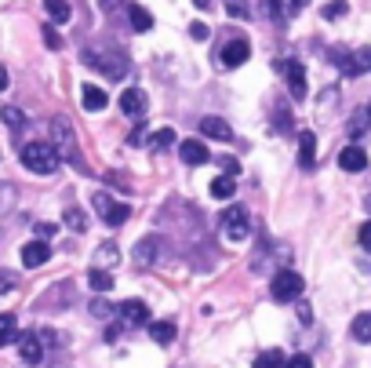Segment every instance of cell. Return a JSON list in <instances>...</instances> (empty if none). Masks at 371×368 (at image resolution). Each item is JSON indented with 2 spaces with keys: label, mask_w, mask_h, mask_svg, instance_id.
Returning a JSON list of instances; mask_svg holds the SVG:
<instances>
[{
  "label": "cell",
  "mask_w": 371,
  "mask_h": 368,
  "mask_svg": "<svg viewBox=\"0 0 371 368\" xmlns=\"http://www.w3.org/2000/svg\"><path fill=\"white\" fill-rule=\"evenodd\" d=\"M313 161H317V135L313 132H302L298 135V164L302 168H313Z\"/></svg>",
  "instance_id": "ac0fdd59"
},
{
  "label": "cell",
  "mask_w": 371,
  "mask_h": 368,
  "mask_svg": "<svg viewBox=\"0 0 371 368\" xmlns=\"http://www.w3.org/2000/svg\"><path fill=\"white\" fill-rule=\"evenodd\" d=\"M201 135L204 139H218V142H229L233 139V128L222 117H201Z\"/></svg>",
  "instance_id": "8fae6325"
},
{
  "label": "cell",
  "mask_w": 371,
  "mask_h": 368,
  "mask_svg": "<svg viewBox=\"0 0 371 368\" xmlns=\"http://www.w3.org/2000/svg\"><path fill=\"white\" fill-rule=\"evenodd\" d=\"M349 132L360 139V135H364V117H353V121H349Z\"/></svg>",
  "instance_id": "7bdbcfd3"
},
{
  "label": "cell",
  "mask_w": 371,
  "mask_h": 368,
  "mask_svg": "<svg viewBox=\"0 0 371 368\" xmlns=\"http://www.w3.org/2000/svg\"><path fill=\"white\" fill-rule=\"evenodd\" d=\"M310 0H291V11H298V8H306Z\"/></svg>",
  "instance_id": "bcb514c9"
},
{
  "label": "cell",
  "mask_w": 371,
  "mask_h": 368,
  "mask_svg": "<svg viewBox=\"0 0 371 368\" xmlns=\"http://www.w3.org/2000/svg\"><path fill=\"white\" fill-rule=\"evenodd\" d=\"M65 226H70L73 233H84L87 230V215L80 208H70V211H65Z\"/></svg>",
  "instance_id": "f546056e"
},
{
  "label": "cell",
  "mask_w": 371,
  "mask_h": 368,
  "mask_svg": "<svg viewBox=\"0 0 371 368\" xmlns=\"http://www.w3.org/2000/svg\"><path fill=\"white\" fill-rule=\"evenodd\" d=\"M226 11L233 15V18H248L251 11H248V0H226Z\"/></svg>",
  "instance_id": "1f68e13d"
},
{
  "label": "cell",
  "mask_w": 371,
  "mask_h": 368,
  "mask_svg": "<svg viewBox=\"0 0 371 368\" xmlns=\"http://www.w3.org/2000/svg\"><path fill=\"white\" fill-rule=\"evenodd\" d=\"M92 208L102 215V223L106 226H124L127 223V215H131V208L124 204V201H113V197H109V193H95V197H92Z\"/></svg>",
  "instance_id": "5b68a950"
},
{
  "label": "cell",
  "mask_w": 371,
  "mask_h": 368,
  "mask_svg": "<svg viewBox=\"0 0 371 368\" xmlns=\"http://www.w3.org/2000/svg\"><path fill=\"white\" fill-rule=\"evenodd\" d=\"M87 285H92V292H109L113 288V274H106L102 266H95L92 277H87Z\"/></svg>",
  "instance_id": "484cf974"
},
{
  "label": "cell",
  "mask_w": 371,
  "mask_h": 368,
  "mask_svg": "<svg viewBox=\"0 0 371 368\" xmlns=\"http://www.w3.org/2000/svg\"><path fill=\"white\" fill-rule=\"evenodd\" d=\"M44 44H48L51 51H58V48H62V37L55 33V26H44Z\"/></svg>",
  "instance_id": "836d02e7"
},
{
  "label": "cell",
  "mask_w": 371,
  "mask_h": 368,
  "mask_svg": "<svg viewBox=\"0 0 371 368\" xmlns=\"http://www.w3.org/2000/svg\"><path fill=\"white\" fill-rule=\"evenodd\" d=\"M11 201H15V190H11L8 183H0V215L11 208Z\"/></svg>",
  "instance_id": "d6a6232c"
},
{
  "label": "cell",
  "mask_w": 371,
  "mask_h": 368,
  "mask_svg": "<svg viewBox=\"0 0 371 368\" xmlns=\"http://www.w3.org/2000/svg\"><path fill=\"white\" fill-rule=\"evenodd\" d=\"M218 168H222L226 176H237V171H240V161H233V157H218Z\"/></svg>",
  "instance_id": "8d00e7d4"
},
{
  "label": "cell",
  "mask_w": 371,
  "mask_h": 368,
  "mask_svg": "<svg viewBox=\"0 0 371 368\" xmlns=\"http://www.w3.org/2000/svg\"><path fill=\"white\" fill-rule=\"evenodd\" d=\"M193 4H201V8H204V4H211V0H193Z\"/></svg>",
  "instance_id": "7dc6e473"
},
{
  "label": "cell",
  "mask_w": 371,
  "mask_h": 368,
  "mask_svg": "<svg viewBox=\"0 0 371 368\" xmlns=\"http://www.w3.org/2000/svg\"><path fill=\"white\" fill-rule=\"evenodd\" d=\"M360 248H364V252H371V223H364V226H360Z\"/></svg>",
  "instance_id": "60d3db41"
},
{
  "label": "cell",
  "mask_w": 371,
  "mask_h": 368,
  "mask_svg": "<svg viewBox=\"0 0 371 368\" xmlns=\"http://www.w3.org/2000/svg\"><path fill=\"white\" fill-rule=\"evenodd\" d=\"M92 314H95V317H109V314H113V307H109V302H102V299H95V302H92Z\"/></svg>",
  "instance_id": "74e56055"
},
{
  "label": "cell",
  "mask_w": 371,
  "mask_h": 368,
  "mask_svg": "<svg viewBox=\"0 0 371 368\" xmlns=\"http://www.w3.org/2000/svg\"><path fill=\"white\" fill-rule=\"evenodd\" d=\"M127 11H131V30H135V33H146V30H153V15H149L142 4H131Z\"/></svg>",
  "instance_id": "ffe728a7"
},
{
  "label": "cell",
  "mask_w": 371,
  "mask_h": 368,
  "mask_svg": "<svg viewBox=\"0 0 371 368\" xmlns=\"http://www.w3.org/2000/svg\"><path fill=\"white\" fill-rule=\"evenodd\" d=\"M22 164H26V171H33V176H51L62 164V154L55 149V142H26L22 146Z\"/></svg>",
  "instance_id": "7a4b0ae2"
},
{
  "label": "cell",
  "mask_w": 371,
  "mask_h": 368,
  "mask_svg": "<svg viewBox=\"0 0 371 368\" xmlns=\"http://www.w3.org/2000/svg\"><path fill=\"white\" fill-rule=\"evenodd\" d=\"M222 237H226V245H244L248 241V237H251V215H248V208L233 204L229 211H222Z\"/></svg>",
  "instance_id": "3957f363"
},
{
  "label": "cell",
  "mask_w": 371,
  "mask_h": 368,
  "mask_svg": "<svg viewBox=\"0 0 371 368\" xmlns=\"http://www.w3.org/2000/svg\"><path fill=\"white\" fill-rule=\"evenodd\" d=\"M80 62H84V66H92V70H99V73H106V77H113V80H120L127 73V55L120 48H113V44H92V48H84L80 51Z\"/></svg>",
  "instance_id": "6da1fadb"
},
{
  "label": "cell",
  "mask_w": 371,
  "mask_h": 368,
  "mask_svg": "<svg viewBox=\"0 0 371 368\" xmlns=\"http://www.w3.org/2000/svg\"><path fill=\"white\" fill-rule=\"evenodd\" d=\"M51 139H55V149H58L62 157H70L77 168H84L80 149H77V135H73V124L65 121V117H55V121H51Z\"/></svg>",
  "instance_id": "277c9868"
},
{
  "label": "cell",
  "mask_w": 371,
  "mask_h": 368,
  "mask_svg": "<svg viewBox=\"0 0 371 368\" xmlns=\"http://www.w3.org/2000/svg\"><path fill=\"white\" fill-rule=\"evenodd\" d=\"M339 168L342 171H364L367 168V154L360 146H346L342 154H339Z\"/></svg>",
  "instance_id": "5bb4252c"
},
{
  "label": "cell",
  "mask_w": 371,
  "mask_h": 368,
  "mask_svg": "<svg viewBox=\"0 0 371 368\" xmlns=\"http://www.w3.org/2000/svg\"><path fill=\"white\" fill-rule=\"evenodd\" d=\"M179 157H182L186 164H208V161H211L208 146H204L201 139H186V142H179Z\"/></svg>",
  "instance_id": "7c38bea8"
},
{
  "label": "cell",
  "mask_w": 371,
  "mask_h": 368,
  "mask_svg": "<svg viewBox=\"0 0 371 368\" xmlns=\"http://www.w3.org/2000/svg\"><path fill=\"white\" fill-rule=\"evenodd\" d=\"M106 92L99 88V84H84V88H80V106H84V110H92V114H99V110H106Z\"/></svg>",
  "instance_id": "9a60e30c"
},
{
  "label": "cell",
  "mask_w": 371,
  "mask_h": 368,
  "mask_svg": "<svg viewBox=\"0 0 371 368\" xmlns=\"http://www.w3.org/2000/svg\"><path fill=\"white\" fill-rule=\"evenodd\" d=\"M51 259V245L48 241H30V245H22V266H44Z\"/></svg>",
  "instance_id": "30bf717a"
},
{
  "label": "cell",
  "mask_w": 371,
  "mask_h": 368,
  "mask_svg": "<svg viewBox=\"0 0 371 368\" xmlns=\"http://www.w3.org/2000/svg\"><path fill=\"white\" fill-rule=\"evenodd\" d=\"M18 357L26 364H40L44 361V336L40 332H22L18 336Z\"/></svg>",
  "instance_id": "9c48e42d"
},
{
  "label": "cell",
  "mask_w": 371,
  "mask_h": 368,
  "mask_svg": "<svg viewBox=\"0 0 371 368\" xmlns=\"http://www.w3.org/2000/svg\"><path fill=\"white\" fill-rule=\"evenodd\" d=\"M222 66L226 70H237V66H244V62L251 59V44H248V37H229L226 44H222Z\"/></svg>",
  "instance_id": "52a82bcc"
},
{
  "label": "cell",
  "mask_w": 371,
  "mask_h": 368,
  "mask_svg": "<svg viewBox=\"0 0 371 368\" xmlns=\"http://www.w3.org/2000/svg\"><path fill=\"white\" fill-rule=\"evenodd\" d=\"M157 252H161V237H142V241L135 245V263L139 266H153V259H157Z\"/></svg>",
  "instance_id": "2e32d148"
},
{
  "label": "cell",
  "mask_w": 371,
  "mask_h": 368,
  "mask_svg": "<svg viewBox=\"0 0 371 368\" xmlns=\"http://www.w3.org/2000/svg\"><path fill=\"white\" fill-rule=\"evenodd\" d=\"M117 263H120L117 245H102V248L95 252V266H117Z\"/></svg>",
  "instance_id": "4316f807"
},
{
  "label": "cell",
  "mask_w": 371,
  "mask_h": 368,
  "mask_svg": "<svg viewBox=\"0 0 371 368\" xmlns=\"http://www.w3.org/2000/svg\"><path fill=\"white\" fill-rule=\"evenodd\" d=\"M367 117H371V102H367Z\"/></svg>",
  "instance_id": "681fc988"
},
{
  "label": "cell",
  "mask_w": 371,
  "mask_h": 368,
  "mask_svg": "<svg viewBox=\"0 0 371 368\" xmlns=\"http://www.w3.org/2000/svg\"><path fill=\"white\" fill-rule=\"evenodd\" d=\"M124 4H127V0H99V8H102V11H120Z\"/></svg>",
  "instance_id": "b9f144b4"
},
{
  "label": "cell",
  "mask_w": 371,
  "mask_h": 368,
  "mask_svg": "<svg viewBox=\"0 0 371 368\" xmlns=\"http://www.w3.org/2000/svg\"><path fill=\"white\" fill-rule=\"evenodd\" d=\"M349 332H353L357 343H371V314H357L353 324H349Z\"/></svg>",
  "instance_id": "cb8c5ba5"
},
{
  "label": "cell",
  "mask_w": 371,
  "mask_h": 368,
  "mask_svg": "<svg viewBox=\"0 0 371 368\" xmlns=\"http://www.w3.org/2000/svg\"><path fill=\"white\" fill-rule=\"evenodd\" d=\"M353 55H357V62H360V70H371V48H357Z\"/></svg>",
  "instance_id": "ab89813d"
},
{
  "label": "cell",
  "mask_w": 371,
  "mask_h": 368,
  "mask_svg": "<svg viewBox=\"0 0 371 368\" xmlns=\"http://www.w3.org/2000/svg\"><path fill=\"white\" fill-rule=\"evenodd\" d=\"M277 70H280L284 80H288L291 95L295 99H306V70H302V62L298 59H284V62H277Z\"/></svg>",
  "instance_id": "ba28073f"
},
{
  "label": "cell",
  "mask_w": 371,
  "mask_h": 368,
  "mask_svg": "<svg viewBox=\"0 0 371 368\" xmlns=\"http://www.w3.org/2000/svg\"><path fill=\"white\" fill-rule=\"evenodd\" d=\"M364 204H367V211H371V193H367V197H364Z\"/></svg>",
  "instance_id": "c3c4849f"
},
{
  "label": "cell",
  "mask_w": 371,
  "mask_h": 368,
  "mask_svg": "<svg viewBox=\"0 0 371 368\" xmlns=\"http://www.w3.org/2000/svg\"><path fill=\"white\" fill-rule=\"evenodd\" d=\"M233 193H237V186H233V176H226V171H222V176H218V179L211 183V197H218V201H229Z\"/></svg>",
  "instance_id": "7402d4cb"
},
{
  "label": "cell",
  "mask_w": 371,
  "mask_h": 368,
  "mask_svg": "<svg viewBox=\"0 0 371 368\" xmlns=\"http://www.w3.org/2000/svg\"><path fill=\"white\" fill-rule=\"evenodd\" d=\"M189 37H193V40H208V37H211L208 23H193V26H189Z\"/></svg>",
  "instance_id": "e575fe53"
},
{
  "label": "cell",
  "mask_w": 371,
  "mask_h": 368,
  "mask_svg": "<svg viewBox=\"0 0 371 368\" xmlns=\"http://www.w3.org/2000/svg\"><path fill=\"white\" fill-rule=\"evenodd\" d=\"M302 288H306V281H302V274H295V270H280V274L273 277V285H270V292H273L277 302H291V299H298Z\"/></svg>",
  "instance_id": "8992f818"
},
{
  "label": "cell",
  "mask_w": 371,
  "mask_h": 368,
  "mask_svg": "<svg viewBox=\"0 0 371 368\" xmlns=\"http://www.w3.org/2000/svg\"><path fill=\"white\" fill-rule=\"evenodd\" d=\"M146 106H149V102H146V95H142L139 88H127V92L120 95V110H124L127 117H142Z\"/></svg>",
  "instance_id": "e0dca14e"
},
{
  "label": "cell",
  "mask_w": 371,
  "mask_h": 368,
  "mask_svg": "<svg viewBox=\"0 0 371 368\" xmlns=\"http://www.w3.org/2000/svg\"><path fill=\"white\" fill-rule=\"evenodd\" d=\"M171 142H175V132H171V128H161V132L153 135V139H146V146L153 149V154H161V149H168Z\"/></svg>",
  "instance_id": "83f0119b"
},
{
  "label": "cell",
  "mask_w": 371,
  "mask_h": 368,
  "mask_svg": "<svg viewBox=\"0 0 371 368\" xmlns=\"http://www.w3.org/2000/svg\"><path fill=\"white\" fill-rule=\"evenodd\" d=\"M11 288H15V274L0 270V295H4V292H11Z\"/></svg>",
  "instance_id": "f35d334b"
},
{
  "label": "cell",
  "mask_w": 371,
  "mask_h": 368,
  "mask_svg": "<svg viewBox=\"0 0 371 368\" xmlns=\"http://www.w3.org/2000/svg\"><path fill=\"white\" fill-rule=\"evenodd\" d=\"M288 368H313V361H310V354H291Z\"/></svg>",
  "instance_id": "d590c367"
},
{
  "label": "cell",
  "mask_w": 371,
  "mask_h": 368,
  "mask_svg": "<svg viewBox=\"0 0 371 368\" xmlns=\"http://www.w3.org/2000/svg\"><path fill=\"white\" fill-rule=\"evenodd\" d=\"M149 336H153V343L168 346V343H175V324L171 321H153L149 324Z\"/></svg>",
  "instance_id": "44dd1931"
},
{
  "label": "cell",
  "mask_w": 371,
  "mask_h": 368,
  "mask_svg": "<svg viewBox=\"0 0 371 368\" xmlns=\"http://www.w3.org/2000/svg\"><path fill=\"white\" fill-rule=\"evenodd\" d=\"M51 233H55L51 223H37V237H51Z\"/></svg>",
  "instance_id": "ee69618b"
},
{
  "label": "cell",
  "mask_w": 371,
  "mask_h": 368,
  "mask_svg": "<svg viewBox=\"0 0 371 368\" xmlns=\"http://www.w3.org/2000/svg\"><path fill=\"white\" fill-rule=\"evenodd\" d=\"M4 88H8V70L0 66V92H4Z\"/></svg>",
  "instance_id": "f6af8a7d"
},
{
  "label": "cell",
  "mask_w": 371,
  "mask_h": 368,
  "mask_svg": "<svg viewBox=\"0 0 371 368\" xmlns=\"http://www.w3.org/2000/svg\"><path fill=\"white\" fill-rule=\"evenodd\" d=\"M0 121L8 128H26V114H22L18 106H4V110H0Z\"/></svg>",
  "instance_id": "f1b7e54d"
},
{
  "label": "cell",
  "mask_w": 371,
  "mask_h": 368,
  "mask_svg": "<svg viewBox=\"0 0 371 368\" xmlns=\"http://www.w3.org/2000/svg\"><path fill=\"white\" fill-rule=\"evenodd\" d=\"M22 332H18V321H15V314H0V346H8L11 339H18Z\"/></svg>",
  "instance_id": "603a6c76"
},
{
  "label": "cell",
  "mask_w": 371,
  "mask_h": 368,
  "mask_svg": "<svg viewBox=\"0 0 371 368\" xmlns=\"http://www.w3.org/2000/svg\"><path fill=\"white\" fill-rule=\"evenodd\" d=\"M120 317H124V324H149V307L142 299H127V302H120Z\"/></svg>",
  "instance_id": "4fadbf2b"
},
{
  "label": "cell",
  "mask_w": 371,
  "mask_h": 368,
  "mask_svg": "<svg viewBox=\"0 0 371 368\" xmlns=\"http://www.w3.org/2000/svg\"><path fill=\"white\" fill-rule=\"evenodd\" d=\"M44 11H48V18L55 26H62V23H70V18H73L70 0H44Z\"/></svg>",
  "instance_id": "d6986e66"
},
{
  "label": "cell",
  "mask_w": 371,
  "mask_h": 368,
  "mask_svg": "<svg viewBox=\"0 0 371 368\" xmlns=\"http://www.w3.org/2000/svg\"><path fill=\"white\" fill-rule=\"evenodd\" d=\"M346 11H349V4H346V0H332V4H324V8H320V15L327 18V23H335V18H342Z\"/></svg>",
  "instance_id": "4dcf8cb0"
},
{
  "label": "cell",
  "mask_w": 371,
  "mask_h": 368,
  "mask_svg": "<svg viewBox=\"0 0 371 368\" xmlns=\"http://www.w3.org/2000/svg\"><path fill=\"white\" fill-rule=\"evenodd\" d=\"M255 368H288V357H284L280 350H262L255 357Z\"/></svg>",
  "instance_id": "d4e9b609"
}]
</instances>
